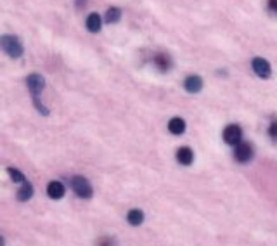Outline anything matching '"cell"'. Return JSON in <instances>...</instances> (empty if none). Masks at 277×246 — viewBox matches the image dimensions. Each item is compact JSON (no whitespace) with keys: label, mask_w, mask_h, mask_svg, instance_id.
I'll list each match as a JSON object with an SVG mask.
<instances>
[{"label":"cell","mask_w":277,"mask_h":246,"mask_svg":"<svg viewBox=\"0 0 277 246\" xmlns=\"http://www.w3.org/2000/svg\"><path fill=\"white\" fill-rule=\"evenodd\" d=\"M0 45H2V50L9 57L23 56V43H21L17 37H14V35H2L0 37Z\"/></svg>","instance_id":"cell-1"},{"label":"cell","mask_w":277,"mask_h":246,"mask_svg":"<svg viewBox=\"0 0 277 246\" xmlns=\"http://www.w3.org/2000/svg\"><path fill=\"white\" fill-rule=\"evenodd\" d=\"M69 186H71V189L76 193V196L80 198H92V186H90V182L85 179V177H73L71 180H69Z\"/></svg>","instance_id":"cell-2"},{"label":"cell","mask_w":277,"mask_h":246,"mask_svg":"<svg viewBox=\"0 0 277 246\" xmlns=\"http://www.w3.org/2000/svg\"><path fill=\"white\" fill-rule=\"evenodd\" d=\"M251 68L260 78H269L272 75L271 63L267 59H264V57H255L253 63H251Z\"/></svg>","instance_id":"cell-3"},{"label":"cell","mask_w":277,"mask_h":246,"mask_svg":"<svg viewBox=\"0 0 277 246\" xmlns=\"http://www.w3.org/2000/svg\"><path fill=\"white\" fill-rule=\"evenodd\" d=\"M241 137H243L241 126H238V125L225 126V130H224V140L227 144H231V146H238V144L241 142Z\"/></svg>","instance_id":"cell-4"},{"label":"cell","mask_w":277,"mask_h":246,"mask_svg":"<svg viewBox=\"0 0 277 246\" xmlns=\"http://www.w3.org/2000/svg\"><path fill=\"white\" fill-rule=\"evenodd\" d=\"M234 156H236V160L241 161V163H246V161H250L251 158H253V147H251V144L239 142L238 146H236Z\"/></svg>","instance_id":"cell-5"},{"label":"cell","mask_w":277,"mask_h":246,"mask_svg":"<svg viewBox=\"0 0 277 246\" xmlns=\"http://www.w3.org/2000/svg\"><path fill=\"white\" fill-rule=\"evenodd\" d=\"M26 85H28V89H30L31 96H38V94L43 90V87H45V80H43V77L33 73L26 78Z\"/></svg>","instance_id":"cell-6"},{"label":"cell","mask_w":277,"mask_h":246,"mask_svg":"<svg viewBox=\"0 0 277 246\" xmlns=\"http://www.w3.org/2000/svg\"><path fill=\"white\" fill-rule=\"evenodd\" d=\"M152 63H154V66L158 68L159 71H170V70H172V66H173L172 57H170L168 54H165V52L154 54V57H152Z\"/></svg>","instance_id":"cell-7"},{"label":"cell","mask_w":277,"mask_h":246,"mask_svg":"<svg viewBox=\"0 0 277 246\" xmlns=\"http://www.w3.org/2000/svg\"><path fill=\"white\" fill-rule=\"evenodd\" d=\"M184 87H185V90H187V92L198 94L199 90L203 89V78L198 77V75H191V77L185 78Z\"/></svg>","instance_id":"cell-8"},{"label":"cell","mask_w":277,"mask_h":246,"mask_svg":"<svg viewBox=\"0 0 277 246\" xmlns=\"http://www.w3.org/2000/svg\"><path fill=\"white\" fill-rule=\"evenodd\" d=\"M47 194H49V198H52V200H61V198L64 196V186L61 182H57V180H52V182L47 186Z\"/></svg>","instance_id":"cell-9"},{"label":"cell","mask_w":277,"mask_h":246,"mask_svg":"<svg viewBox=\"0 0 277 246\" xmlns=\"http://www.w3.org/2000/svg\"><path fill=\"white\" fill-rule=\"evenodd\" d=\"M177 160L180 165H191L192 160H194V153L191 151V147H180L177 149Z\"/></svg>","instance_id":"cell-10"},{"label":"cell","mask_w":277,"mask_h":246,"mask_svg":"<svg viewBox=\"0 0 277 246\" xmlns=\"http://www.w3.org/2000/svg\"><path fill=\"white\" fill-rule=\"evenodd\" d=\"M31 196H33V186H31V184L26 180V182H24L23 186L17 189V200H19V201H28Z\"/></svg>","instance_id":"cell-11"},{"label":"cell","mask_w":277,"mask_h":246,"mask_svg":"<svg viewBox=\"0 0 277 246\" xmlns=\"http://www.w3.org/2000/svg\"><path fill=\"white\" fill-rule=\"evenodd\" d=\"M168 130L173 133V135H180V133H184V130H185V122L182 120V118H172L168 123Z\"/></svg>","instance_id":"cell-12"},{"label":"cell","mask_w":277,"mask_h":246,"mask_svg":"<svg viewBox=\"0 0 277 246\" xmlns=\"http://www.w3.org/2000/svg\"><path fill=\"white\" fill-rule=\"evenodd\" d=\"M87 30L92 31V33H97V31L101 30V17L99 14H90L89 17H87Z\"/></svg>","instance_id":"cell-13"},{"label":"cell","mask_w":277,"mask_h":246,"mask_svg":"<svg viewBox=\"0 0 277 246\" xmlns=\"http://www.w3.org/2000/svg\"><path fill=\"white\" fill-rule=\"evenodd\" d=\"M122 19V9L118 7H109L106 12V23H118Z\"/></svg>","instance_id":"cell-14"},{"label":"cell","mask_w":277,"mask_h":246,"mask_svg":"<svg viewBox=\"0 0 277 246\" xmlns=\"http://www.w3.org/2000/svg\"><path fill=\"white\" fill-rule=\"evenodd\" d=\"M127 220H129V224H132V226H140L142 220H144V213H142L140 210H130L129 215H127Z\"/></svg>","instance_id":"cell-15"},{"label":"cell","mask_w":277,"mask_h":246,"mask_svg":"<svg viewBox=\"0 0 277 246\" xmlns=\"http://www.w3.org/2000/svg\"><path fill=\"white\" fill-rule=\"evenodd\" d=\"M7 173H9L10 179H12L14 182H21V184L26 182V179H24V175L19 172V170H16V168H7Z\"/></svg>","instance_id":"cell-16"},{"label":"cell","mask_w":277,"mask_h":246,"mask_svg":"<svg viewBox=\"0 0 277 246\" xmlns=\"http://www.w3.org/2000/svg\"><path fill=\"white\" fill-rule=\"evenodd\" d=\"M33 103H35V106H36V110L40 111L42 115H49V110H47L45 106H43L42 103H40V99H38V96H33Z\"/></svg>","instance_id":"cell-17"},{"label":"cell","mask_w":277,"mask_h":246,"mask_svg":"<svg viewBox=\"0 0 277 246\" xmlns=\"http://www.w3.org/2000/svg\"><path fill=\"white\" fill-rule=\"evenodd\" d=\"M269 135L274 140H277V120L271 123V128H269Z\"/></svg>","instance_id":"cell-18"},{"label":"cell","mask_w":277,"mask_h":246,"mask_svg":"<svg viewBox=\"0 0 277 246\" xmlns=\"http://www.w3.org/2000/svg\"><path fill=\"white\" fill-rule=\"evenodd\" d=\"M97 246H116V241L111 240V238H103V240L97 243Z\"/></svg>","instance_id":"cell-19"},{"label":"cell","mask_w":277,"mask_h":246,"mask_svg":"<svg viewBox=\"0 0 277 246\" xmlns=\"http://www.w3.org/2000/svg\"><path fill=\"white\" fill-rule=\"evenodd\" d=\"M267 7H269V10H271L272 14H277V0H269Z\"/></svg>","instance_id":"cell-20"},{"label":"cell","mask_w":277,"mask_h":246,"mask_svg":"<svg viewBox=\"0 0 277 246\" xmlns=\"http://www.w3.org/2000/svg\"><path fill=\"white\" fill-rule=\"evenodd\" d=\"M85 7L87 5V0H76V7H78V9H80V7Z\"/></svg>","instance_id":"cell-21"}]
</instances>
